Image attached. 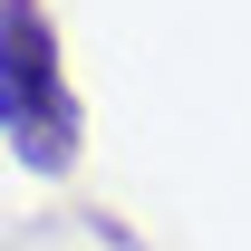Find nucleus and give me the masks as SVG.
Returning <instances> with one entry per match:
<instances>
[{"instance_id":"f257e3e1","label":"nucleus","mask_w":251,"mask_h":251,"mask_svg":"<svg viewBox=\"0 0 251 251\" xmlns=\"http://www.w3.org/2000/svg\"><path fill=\"white\" fill-rule=\"evenodd\" d=\"M0 135H10L20 174H39V184H68L87 155V106L68 87L49 0H0Z\"/></svg>"}]
</instances>
